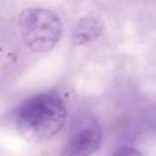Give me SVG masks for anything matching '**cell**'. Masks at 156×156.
<instances>
[{"instance_id":"3","label":"cell","mask_w":156,"mask_h":156,"mask_svg":"<svg viewBox=\"0 0 156 156\" xmlns=\"http://www.w3.org/2000/svg\"><path fill=\"white\" fill-rule=\"evenodd\" d=\"M101 144V128L95 119L85 121L73 134L61 156H90Z\"/></svg>"},{"instance_id":"4","label":"cell","mask_w":156,"mask_h":156,"mask_svg":"<svg viewBox=\"0 0 156 156\" xmlns=\"http://www.w3.org/2000/svg\"><path fill=\"white\" fill-rule=\"evenodd\" d=\"M104 32L102 23L93 17V16H85L78 20L76 23L73 32H72V43L76 46L85 45L90 41H94L98 39Z\"/></svg>"},{"instance_id":"2","label":"cell","mask_w":156,"mask_h":156,"mask_svg":"<svg viewBox=\"0 0 156 156\" xmlns=\"http://www.w3.org/2000/svg\"><path fill=\"white\" fill-rule=\"evenodd\" d=\"M20 34L28 49L34 52L51 51L61 39L60 16L45 7H27L18 18Z\"/></svg>"},{"instance_id":"1","label":"cell","mask_w":156,"mask_h":156,"mask_svg":"<svg viewBox=\"0 0 156 156\" xmlns=\"http://www.w3.org/2000/svg\"><path fill=\"white\" fill-rule=\"evenodd\" d=\"M66 118L65 101L54 91L35 94L15 111L17 132L32 143H43L55 136L65 126Z\"/></svg>"},{"instance_id":"5","label":"cell","mask_w":156,"mask_h":156,"mask_svg":"<svg viewBox=\"0 0 156 156\" xmlns=\"http://www.w3.org/2000/svg\"><path fill=\"white\" fill-rule=\"evenodd\" d=\"M111 156H144V155L139 150H136V149H133V147H122V149H118Z\"/></svg>"}]
</instances>
